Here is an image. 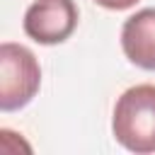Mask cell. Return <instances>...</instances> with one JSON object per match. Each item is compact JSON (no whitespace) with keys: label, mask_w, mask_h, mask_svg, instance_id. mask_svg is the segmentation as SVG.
Segmentation results:
<instances>
[{"label":"cell","mask_w":155,"mask_h":155,"mask_svg":"<svg viewBox=\"0 0 155 155\" xmlns=\"http://www.w3.org/2000/svg\"><path fill=\"white\" fill-rule=\"evenodd\" d=\"M111 133L131 153H155V85L128 87L116 99Z\"/></svg>","instance_id":"obj_1"},{"label":"cell","mask_w":155,"mask_h":155,"mask_svg":"<svg viewBox=\"0 0 155 155\" xmlns=\"http://www.w3.org/2000/svg\"><path fill=\"white\" fill-rule=\"evenodd\" d=\"M39 85L41 68L34 53L22 44H0V109L15 111L27 107L39 92Z\"/></svg>","instance_id":"obj_2"},{"label":"cell","mask_w":155,"mask_h":155,"mask_svg":"<svg viewBox=\"0 0 155 155\" xmlns=\"http://www.w3.org/2000/svg\"><path fill=\"white\" fill-rule=\"evenodd\" d=\"M22 27L36 44H63L78 27V7L73 0H36L24 12Z\"/></svg>","instance_id":"obj_3"},{"label":"cell","mask_w":155,"mask_h":155,"mask_svg":"<svg viewBox=\"0 0 155 155\" xmlns=\"http://www.w3.org/2000/svg\"><path fill=\"white\" fill-rule=\"evenodd\" d=\"M121 48L133 65L155 70V7H145L124 22Z\"/></svg>","instance_id":"obj_4"},{"label":"cell","mask_w":155,"mask_h":155,"mask_svg":"<svg viewBox=\"0 0 155 155\" xmlns=\"http://www.w3.org/2000/svg\"><path fill=\"white\" fill-rule=\"evenodd\" d=\"M99 7H107V10H128V7H133L138 0H94Z\"/></svg>","instance_id":"obj_5"}]
</instances>
